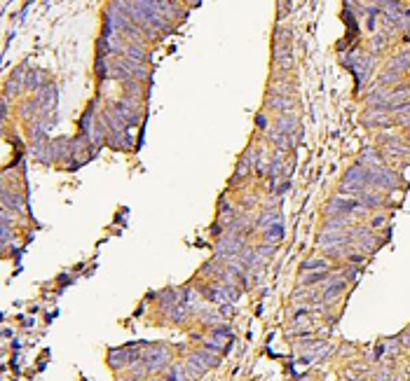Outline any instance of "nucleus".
Segmentation results:
<instances>
[{
	"mask_svg": "<svg viewBox=\"0 0 410 381\" xmlns=\"http://www.w3.org/2000/svg\"><path fill=\"white\" fill-rule=\"evenodd\" d=\"M141 358H143L148 372H162V370H166V365H169V348L160 346V344H157V346H148Z\"/></svg>",
	"mask_w": 410,
	"mask_h": 381,
	"instance_id": "obj_1",
	"label": "nucleus"
},
{
	"mask_svg": "<svg viewBox=\"0 0 410 381\" xmlns=\"http://www.w3.org/2000/svg\"><path fill=\"white\" fill-rule=\"evenodd\" d=\"M368 182L377 185V187H396L399 185V176L384 166H371L368 169Z\"/></svg>",
	"mask_w": 410,
	"mask_h": 381,
	"instance_id": "obj_2",
	"label": "nucleus"
},
{
	"mask_svg": "<svg viewBox=\"0 0 410 381\" xmlns=\"http://www.w3.org/2000/svg\"><path fill=\"white\" fill-rule=\"evenodd\" d=\"M111 110L115 112L117 120L122 122L124 127H136V124H139V115H136V110L129 105V101H117Z\"/></svg>",
	"mask_w": 410,
	"mask_h": 381,
	"instance_id": "obj_3",
	"label": "nucleus"
},
{
	"mask_svg": "<svg viewBox=\"0 0 410 381\" xmlns=\"http://www.w3.org/2000/svg\"><path fill=\"white\" fill-rule=\"evenodd\" d=\"M209 358H206V351H197V353H190L188 355V363H185V367H188L190 372H192L195 376L204 374L206 370H209Z\"/></svg>",
	"mask_w": 410,
	"mask_h": 381,
	"instance_id": "obj_4",
	"label": "nucleus"
},
{
	"mask_svg": "<svg viewBox=\"0 0 410 381\" xmlns=\"http://www.w3.org/2000/svg\"><path fill=\"white\" fill-rule=\"evenodd\" d=\"M373 66H375V56H361L354 66H352L356 70V78H359V87H363V82H366V78L371 75Z\"/></svg>",
	"mask_w": 410,
	"mask_h": 381,
	"instance_id": "obj_5",
	"label": "nucleus"
},
{
	"mask_svg": "<svg viewBox=\"0 0 410 381\" xmlns=\"http://www.w3.org/2000/svg\"><path fill=\"white\" fill-rule=\"evenodd\" d=\"M35 101H38L40 110H47L52 105V101H56V87L54 84H45L38 94H35Z\"/></svg>",
	"mask_w": 410,
	"mask_h": 381,
	"instance_id": "obj_6",
	"label": "nucleus"
},
{
	"mask_svg": "<svg viewBox=\"0 0 410 381\" xmlns=\"http://www.w3.org/2000/svg\"><path fill=\"white\" fill-rule=\"evenodd\" d=\"M24 73H26V66H21L19 70H14V75H12L10 82H7V96H5V99H10V96H17L19 91H21V87H26V84H24Z\"/></svg>",
	"mask_w": 410,
	"mask_h": 381,
	"instance_id": "obj_7",
	"label": "nucleus"
},
{
	"mask_svg": "<svg viewBox=\"0 0 410 381\" xmlns=\"http://www.w3.org/2000/svg\"><path fill=\"white\" fill-rule=\"evenodd\" d=\"M3 204H5V208H14V210H19V213H24V210H26L21 194L10 192V189H5V192H3Z\"/></svg>",
	"mask_w": 410,
	"mask_h": 381,
	"instance_id": "obj_8",
	"label": "nucleus"
},
{
	"mask_svg": "<svg viewBox=\"0 0 410 381\" xmlns=\"http://www.w3.org/2000/svg\"><path fill=\"white\" fill-rule=\"evenodd\" d=\"M410 68V52H403V54H399L396 59L389 61V70L396 73V75H401L403 70H408Z\"/></svg>",
	"mask_w": 410,
	"mask_h": 381,
	"instance_id": "obj_9",
	"label": "nucleus"
},
{
	"mask_svg": "<svg viewBox=\"0 0 410 381\" xmlns=\"http://www.w3.org/2000/svg\"><path fill=\"white\" fill-rule=\"evenodd\" d=\"M263 239H265V243H272V246H274V243H279L284 239V225H282V222H277V225H270L265 232H263Z\"/></svg>",
	"mask_w": 410,
	"mask_h": 381,
	"instance_id": "obj_10",
	"label": "nucleus"
},
{
	"mask_svg": "<svg viewBox=\"0 0 410 381\" xmlns=\"http://www.w3.org/2000/svg\"><path fill=\"white\" fill-rule=\"evenodd\" d=\"M328 269V262L323 260V257H312V260H307V262H303V267H300V271L303 274H314V271H326Z\"/></svg>",
	"mask_w": 410,
	"mask_h": 381,
	"instance_id": "obj_11",
	"label": "nucleus"
},
{
	"mask_svg": "<svg viewBox=\"0 0 410 381\" xmlns=\"http://www.w3.org/2000/svg\"><path fill=\"white\" fill-rule=\"evenodd\" d=\"M344 288H347V283H344V281H333V283H328L326 293H323V299H326V302H331V299H338L340 295L344 293Z\"/></svg>",
	"mask_w": 410,
	"mask_h": 381,
	"instance_id": "obj_12",
	"label": "nucleus"
},
{
	"mask_svg": "<svg viewBox=\"0 0 410 381\" xmlns=\"http://www.w3.org/2000/svg\"><path fill=\"white\" fill-rule=\"evenodd\" d=\"M42 80H45V73L42 70H31L26 78V89H31V91H35L38 94L40 89H42Z\"/></svg>",
	"mask_w": 410,
	"mask_h": 381,
	"instance_id": "obj_13",
	"label": "nucleus"
},
{
	"mask_svg": "<svg viewBox=\"0 0 410 381\" xmlns=\"http://www.w3.org/2000/svg\"><path fill=\"white\" fill-rule=\"evenodd\" d=\"M122 54L127 56V61H132V63H143V61H145L143 50H141V47H136V44H129V47H124Z\"/></svg>",
	"mask_w": 410,
	"mask_h": 381,
	"instance_id": "obj_14",
	"label": "nucleus"
},
{
	"mask_svg": "<svg viewBox=\"0 0 410 381\" xmlns=\"http://www.w3.org/2000/svg\"><path fill=\"white\" fill-rule=\"evenodd\" d=\"M295 129V117L293 115H282L277 120V129L274 131H279V133H291Z\"/></svg>",
	"mask_w": 410,
	"mask_h": 381,
	"instance_id": "obj_15",
	"label": "nucleus"
},
{
	"mask_svg": "<svg viewBox=\"0 0 410 381\" xmlns=\"http://www.w3.org/2000/svg\"><path fill=\"white\" fill-rule=\"evenodd\" d=\"M277 222H282L279 210H265V216L258 218V227H263V229H267L270 225H277Z\"/></svg>",
	"mask_w": 410,
	"mask_h": 381,
	"instance_id": "obj_16",
	"label": "nucleus"
},
{
	"mask_svg": "<svg viewBox=\"0 0 410 381\" xmlns=\"http://www.w3.org/2000/svg\"><path fill=\"white\" fill-rule=\"evenodd\" d=\"M361 161H368V164L373 166H382V159H380V152L373 148H366L363 152H361Z\"/></svg>",
	"mask_w": 410,
	"mask_h": 381,
	"instance_id": "obj_17",
	"label": "nucleus"
},
{
	"mask_svg": "<svg viewBox=\"0 0 410 381\" xmlns=\"http://www.w3.org/2000/svg\"><path fill=\"white\" fill-rule=\"evenodd\" d=\"M251 161H253V155H251V152H246L244 159H242V164L237 166V180L246 178V173H249V169H251Z\"/></svg>",
	"mask_w": 410,
	"mask_h": 381,
	"instance_id": "obj_18",
	"label": "nucleus"
},
{
	"mask_svg": "<svg viewBox=\"0 0 410 381\" xmlns=\"http://www.w3.org/2000/svg\"><path fill=\"white\" fill-rule=\"evenodd\" d=\"M169 381H188L183 365H174L171 370H169Z\"/></svg>",
	"mask_w": 410,
	"mask_h": 381,
	"instance_id": "obj_19",
	"label": "nucleus"
},
{
	"mask_svg": "<svg viewBox=\"0 0 410 381\" xmlns=\"http://www.w3.org/2000/svg\"><path fill=\"white\" fill-rule=\"evenodd\" d=\"M270 105L274 108V110H288V108H291L293 103H291V101H288L286 96H272Z\"/></svg>",
	"mask_w": 410,
	"mask_h": 381,
	"instance_id": "obj_20",
	"label": "nucleus"
},
{
	"mask_svg": "<svg viewBox=\"0 0 410 381\" xmlns=\"http://www.w3.org/2000/svg\"><path fill=\"white\" fill-rule=\"evenodd\" d=\"M361 204L368 208V206H380V204H382V199H380L377 194H366V192H363V194H361Z\"/></svg>",
	"mask_w": 410,
	"mask_h": 381,
	"instance_id": "obj_21",
	"label": "nucleus"
},
{
	"mask_svg": "<svg viewBox=\"0 0 410 381\" xmlns=\"http://www.w3.org/2000/svg\"><path fill=\"white\" fill-rule=\"evenodd\" d=\"M255 253H258V257H261V260H267V257H272V255H274V246H272V243H267V246H258V248H255Z\"/></svg>",
	"mask_w": 410,
	"mask_h": 381,
	"instance_id": "obj_22",
	"label": "nucleus"
},
{
	"mask_svg": "<svg viewBox=\"0 0 410 381\" xmlns=\"http://www.w3.org/2000/svg\"><path fill=\"white\" fill-rule=\"evenodd\" d=\"M326 271H314V274H307L305 278H303V283H321V281H326Z\"/></svg>",
	"mask_w": 410,
	"mask_h": 381,
	"instance_id": "obj_23",
	"label": "nucleus"
},
{
	"mask_svg": "<svg viewBox=\"0 0 410 381\" xmlns=\"http://www.w3.org/2000/svg\"><path fill=\"white\" fill-rule=\"evenodd\" d=\"M255 173H258V176H265V155H263V150L255 155Z\"/></svg>",
	"mask_w": 410,
	"mask_h": 381,
	"instance_id": "obj_24",
	"label": "nucleus"
},
{
	"mask_svg": "<svg viewBox=\"0 0 410 381\" xmlns=\"http://www.w3.org/2000/svg\"><path fill=\"white\" fill-rule=\"evenodd\" d=\"M373 44H375V52L384 50V44H387V33H382V35H375V40H373Z\"/></svg>",
	"mask_w": 410,
	"mask_h": 381,
	"instance_id": "obj_25",
	"label": "nucleus"
},
{
	"mask_svg": "<svg viewBox=\"0 0 410 381\" xmlns=\"http://www.w3.org/2000/svg\"><path fill=\"white\" fill-rule=\"evenodd\" d=\"M255 127L267 129V120H265V115H255Z\"/></svg>",
	"mask_w": 410,
	"mask_h": 381,
	"instance_id": "obj_26",
	"label": "nucleus"
},
{
	"mask_svg": "<svg viewBox=\"0 0 410 381\" xmlns=\"http://www.w3.org/2000/svg\"><path fill=\"white\" fill-rule=\"evenodd\" d=\"M403 346H408V348H410V330L403 335Z\"/></svg>",
	"mask_w": 410,
	"mask_h": 381,
	"instance_id": "obj_27",
	"label": "nucleus"
}]
</instances>
